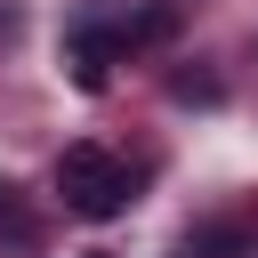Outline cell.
Wrapping results in <instances>:
<instances>
[{"label":"cell","mask_w":258,"mask_h":258,"mask_svg":"<svg viewBox=\"0 0 258 258\" xmlns=\"http://www.w3.org/2000/svg\"><path fill=\"white\" fill-rule=\"evenodd\" d=\"M56 194L73 218H121L129 210V169L105 145H64L56 153Z\"/></svg>","instance_id":"cell-1"},{"label":"cell","mask_w":258,"mask_h":258,"mask_svg":"<svg viewBox=\"0 0 258 258\" xmlns=\"http://www.w3.org/2000/svg\"><path fill=\"white\" fill-rule=\"evenodd\" d=\"M105 56H113V24H73L64 64H73V81H81V89H105Z\"/></svg>","instance_id":"cell-2"},{"label":"cell","mask_w":258,"mask_h":258,"mask_svg":"<svg viewBox=\"0 0 258 258\" xmlns=\"http://www.w3.org/2000/svg\"><path fill=\"white\" fill-rule=\"evenodd\" d=\"M169 32H177V8H137L113 24V48H161Z\"/></svg>","instance_id":"cell-3"},{"label":"cell","mask_w":258,"mask_h":258,"mask_svg":"<svg viewBox=\"0 0 258 258\" xmlns=\"http://www.w3.org/2000/svg\"><path fill=\"white\" fill-rule=\"evenodd\" d=\"M89 258H105V250H89Z\"/></svg>","instance_id":"cell-4"}]
</instances>
